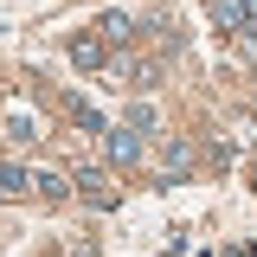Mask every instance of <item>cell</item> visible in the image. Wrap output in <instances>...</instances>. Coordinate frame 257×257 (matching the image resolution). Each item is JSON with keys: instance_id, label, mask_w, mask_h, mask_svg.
Returning <instances> with one entry per match:
<instances>
[{"instance_id": "cell-7", "label": "cell", "mask_w": 257, "mask_h": 257, "mask_svg": "<svg viewBox=\"0 0 257 257\" xmlns=\"http://www.w3.org/2000/svg\"><path fill=\"white\" fill-rule=\"evenodd\" d=\"M128 84H135V90H155L161 84V58H135L128 64Z\"/></svg>"}, {"instance_id": "cell-3", "label": "cell", "mask_w": 257, "mask_h": 257, "mask_svg": "<svg viewBox=\"0 0 257 257\" xmlns=\"http://www.w3.org/2000/svg\"><path fill=\"white\" fill-rule=\"evenodd\" d=\"M109 161H116V167H135V161H142V135H135V128H109Z\"/></svg>"}, {"instance_id": "cell-4", "label": "cell", "mask_w": 257, "mask_h": 257, "mask_svg": "<svg viewBox=\"0 0 257 257\" xmlns=\"http://www.w3.org/2000/svg\"><path fill=\"white\" fill-rule=\"evenodd\" d=\"M96 32H103V45H128V39H135V20H128V13H103Z\"/></svg>"}, {"instance_id": "cell-10", "label": "cell", "mask_w": 257, "mask_h": 257, "mask_svg": "<svg viewBox=\"0 0 257 257\" xmlns=\"http://www.w3.org/2000/svg\"><path fill=\"white\" fill-rule=\"evenodd\" d=\"M71 122H77V128H90V135H109V128H103V116H96L90 103H71Z\"/></svg>"}, {"instance_id": "cell-5", "label": "cell", "mask_w": 257, "mask_h": 257, "mask_svg": "<svg viewBox=\"0 0 257 257\" xmlns=\"http://www.w3.org/2000/svg\"><path fill=\"white\" fill-rule=\"evenodd\" d=\"M71 64H84V71H96V64H103V32H84V39H71Z\"/></svg>"}, {"instance_id": "cell-8", "label": "cell", "mask_w": 257, "mask_h": 257, "mask_svg": "<svg viewBox=\"0 0 257 257\" xmlns=\"http://www.w3.org/2000/svg\"><path fill=\"white\" fill-rule=\"evenodd\" d=\"M0 193H32V174L20 161H0Z\"/></svg>"}, {"instance_id": "cell-9", "label": "cell", "mask_w": 257, "mask_h": 257, "mask_svg": "<svg viewBox=\"0 0 257 257\" xmlns=\"http://www.w3.org/2000/svg\"><path fill=\"white\" fill-rule=\"evenodd\" d=\"M7 135H13V142H32V135H39V122H32L26 109H7Z\"/></svg>"}, {"instance_id": "cell-2", "label": "cell", "mask_w": 257, "mask_h": 257, "mask_svg": "<svg viewBox=\"0 0 257 257\" xmlns=\"http://www.w3.org/2000/svg\"><path fill=\"white\" fill-rule=\"evenodd\" d=\"M206 13H212V26H219V32H244V26H257L244 0H206Z\"/></svg>"}, {"instance_id": "cell-6", "label": "cell", "mask_w": 257, "mask_h": 257, "mask_svg": "<svg viewBox=\"0 0 257 257\" xmlns=\"http://www.w3.org/2000/svg\"><path fill=\"white\" fill-rule=\"evenodd\" d=\"M32 193H39V199H64V193H77V187L64 180L58 167H45V174H32Z\"/></svg>"}, {"instance_id": "cell-11", "label": "cell", "mask_w": 257, "mask_h": 257, "mask_svg": "<svg viewBox=\"0 0 257 257\" xmlns=\"http://www.w3.org/2000/svg\"><path fill=\"white\" fill-rule=\"evenodd\" d=\"M187 161H193V148H187V142H167V174H180Z\"/></svg>"}, {"instance_id": "cell-1", "label": "cell", "mask_w": 257, "mask_h": 257, "mask_svg": "<svg viewBox=\"0 0 257 257\" xmlns=\"http://www.w3.org/2000/svg\"><path fill=\"white\" fill-rule=\"evenodd\" d=\"M71 187H77V199L96 206V212H109V206H116V187H109V174H103V167H77V180H71Z\"/></svg>"}, {"instance_id": "cell-12", "label": "cell", "mask_w": 257, "mask_h": 257, "mask_svg": "<svg viewBox=\"0 0 257 257\" xmlns=\"http://www.w3.org/2000/svg\"><path fill=\"white\" fill-rule=\"evenodd\" d=\"M244 7H251V20H257V0H244Z\"/></svg>"}]
</instances>
